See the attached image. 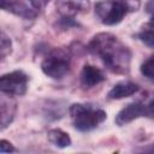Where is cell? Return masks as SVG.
Returning <instances> with one entry per match:
<instances>
[{
    "mask_svg": "<svg viewBox=\"0 0 154 154\" xmlns=\"http://www.w3.org/2000/svg\"><path fill=\"white\" fill-rule=\"evenodd\" d=\"M87 49L99 57L111 72L118 75H128L130 72L131 51L116 35L99 32L89 41Z\"/></svg>",
    "mask_w": 154,
    "mask_h": 154,
    "instance_id": "6da1fadb",
    "label": "cell"
},
{
    "mask_svg": "<svg viewBox=\"0 0 154 154\" xmlns=\"http://www.w3.org/2000/svg\"><path fill=\"white\" fill-rule=\"evenodd\" d=\"M141 7L140 0H101L95 4V14L105 25H116Z\"/></svg>",
    "mask_w": 154,
    "mask_h": 154,
    "instance_id": "7a4b0ae2",
    "label": "cell"
},
{
    "mask_svg": "<svg viewBox=\"0 0 154 154\" xmlns=\"http://www.w3.org/2000/svg\"><path fill=\"white\" fill-rule=\"evenodd\" d=\"M75 129L78 131H90L97 128L107 118V114L101 108H95L91 105L72 103L69 108Z\"/></svg>",
    "mask_w": 154,
    "mask_h": 154,
    "instance_id": "3957f363",
    "label": "cell"
},
{
    "mask_svg": "<svg viewBox=\"0 0 154 154\" xmlns=\"http://www.w3.org/2000/svg\"><path fill=\"white\" fill-rule=\"evenodd\" d=\"M41 70L46 76L53 79L65 77L70 71V57L67 52L59 48L52 51L41 63Z\"/></svg>",
    "mask_w": 154,
    "mask_h": 154,
    "instance_id": "277c9868",
    "label": "cell"
},
{
    "mask_svg": "<svg viewBox=\"0 0 154 154\" xmlns=\"http://www.w3.org/2000/svg\"><path fill=\"white\" fill-rule=\"evenodd\" d=\"M29 77L20 70L5 73L0 77V90L7 96H22L26 93Z\"/></svg>",
    "mask_w": 154,
    "mask_h": 154,
    "instance_id": "5b68a950",
    "label": "cell"
},
{
    "mask_svg": "<svg viewBox=\"0 0 154 154\" xmlns=\"http://www.w3.org/2000/svg\"><path fill=\"white\" fill-rule=\"evenodd\" d=\"M141 117L150 118L147 105H144L142 102H131V103H128L125 107H123L118 112L114 120L118 126H124Z\"/></svg>",
    "mask_w": 154,
    "mask_h": 154,
    "instance_id": "8992f818",
    "label": "cell"
},
{
    "mask_svg": "<svg viewBox=\"0 0 154 154\" xmlns=\"http://www.w3.org/2000/svg\"><path fill=\"white\" fill-rule=\"evenodd\" d=\"M90 0H57L55 8L61 18H75L79 13H88Z\"/></svg>",
    "mask_w": 154,
    "mask_h": 154,
    "instance_id": "52a82bcc",
    "label": "cell"
},
{
    "mask_svg": "<svg viewBox=\"0 0 154 154\" xmlns=\"http://www.w3.org/2000/svg\"><path fill=\"white\" fill-rule=\"evenodd\" d=\"M1 8L24 19H32L37 16V10L23 0H1Z\"/></svg>",
    "mask_w": 154,
    "mask_h": 154,
    "instance_id": "ba28073f",
    "label": "cell"
},
{
    "mask_svg": "<svg viewBox=\"0 0 154 154\" xmlns=\"http://www.w3.org/2000/svg\"><path fill=\"white\" fill-rule=\"evenodd\" d=\"M79 79H81V84L84 88H93L99 83L103 82L106 79V76L99 67L87 64L83 66L81 71Z\"/></svg>",
    "mask_w": 154,
    "mask_h": 154,
    "instance_id": "9c48e42d",
    "label": "cell"
},
{
    "mask_svg": "<svg viewBox=\"0 0 154 154\" xmlns=\"http://www.w3.org/2000/svg\"><path fill=\"white\" fill-rule=\"evenodd\" d=\"M138 85L132 82H119L108 91L107 97L109 100H120L124 97H129L138 91Z\"/></svg>",
    "mask_w": 154,
    "mask_h": 154,
    "instance_id": "30bf717a",
    "label": "cell"
},
{
    "mask_svg": "<svg viewBox=\"0 0 154 154\" xmlns=\"http://www.w3.org/2000/svg\"><path fill=\"white\" fill-rule=\"evenodd\" d=\"M47 138L51 144L58 147V148H65L71 146L72 141L67 132L63 131L61 129H52L47 132Z\"/></svg>",
    "mask_w": 154,
    "mask_h": 154,
    "instance_id": "8fae6325",
    "label": "cell"
},
{
    "mask_svg": "<svg viewBox=\"0 0 154 154\" xmlns=\"http://www.w3.org/2000/svg\"><path fill=\"white\" fill-rule=\"evenodd\" d=\"M16 113V103L1 99V130H5L13 120Z\"/></svg>",
    "mask_w": 154,
    "mask_h": 154,
    "instance_id": "7c38bea8",
    "label": "cell"
},
{
    "mask_svg": "<svg viewBox=\"0 0 154 154\" xmlns=\"http://www.w3.org/2000/svg\"><path fill=\"white\" fill-rule=\"evenodd\" d=\"M137 37L147 46L149 47H154V13L152 16V18L142 25L141 30L137 34Z\"/></svg>",
    "mask_w": 154,
    "mask_h": 154,
    "instance_id": "4fadbf2b",
    "label": "cell"
},
{
    "mask_svg": "<svg viewBox=\"0 0 154 154\" xmlns=\"http://www.w3.org/2000/svg\"><path fill=\"white\" fill-rule=\"evenodd\" d=\"M140 71L147 79L154 82V55H150L147 60L143 61L140 67Z\"/></svg>",
    "mask_w": 154,
    "mask_h": 154,
    "instance_id": "5bb4252c",
    "label": "cell"
},
{
    "mask_svg": "<svg viewBox=\"0 0 154 154\" xmlns=\"http://www.w3.org/2000/svg\"><path fill=\"white\" fill-rule=\"evenodd\" d=\"M12 53V41L11 38L2 31L1 32V46H0V54L1 59H5L7 55Z\"/></svg>",
    "mask_w": 154,
    "mask_h": 154,
    "instance_id": "9a60e30c",
    "label": "cell"
},
{
    "mask_svg": "<svg viewBox=\"0 0 154 154\" xmlns=\"http://www.w3.org/2000/svg\"><path fill=\"white\" fill-rule=\"evenodd\" d=\"M14 152V147L6 140L0 141V153H12Z\"/></svg>",
    "mask_w": 154,
    "mask_h": 154,
    "instance_id": "2e32d148",
    "label": "cell"
},
{
    "mask_svg": "<svg viewBox=\"0 0 154 154\" xmlns=\"http://www.w3.org/2000/svg\"><path fill=\"white\" fill-rule=\"evenodd\" d=\"M29 1H30V5H31L34 8H36V10L43 8V7L49 2V0H29Z\"/></svg>",
    "mask_w": 154,
    "mask_h": 154,
    "instance_id": "e0dca14e",
    "label": "cell"
},
{
    "mask_svg": "<svg viewBox=\"0 0 154 154\" xmlns=\"http://www.w3.org/2000/svg\"><path fill=\"white\" fill-rule=\"evenodd\" d=\"M147 107H148V111H149V116H150V118H153V117H154V99H153V100H150V102L147 105Z\"/></svg>",
    "mask_w": 154,
    "mask_h": 154,
    "instance_id": "ac0fdd59",
    "label": "cell"
},
{
    "mask_svg": "<svg viewBox=\"0 0 154 154\" xmlns=\"http://www.w3.org/2000/svg\"><path fill=\"white\" fill-rule=\"evenodd\" d=\"M147 12L154 13V0H149L147 4Z\"/></svg>",
    "mask_w": 154,
    "mask_h": 154,
    "instance_id": "d6986e66",
    "label": "cell"
}]
</instances>
